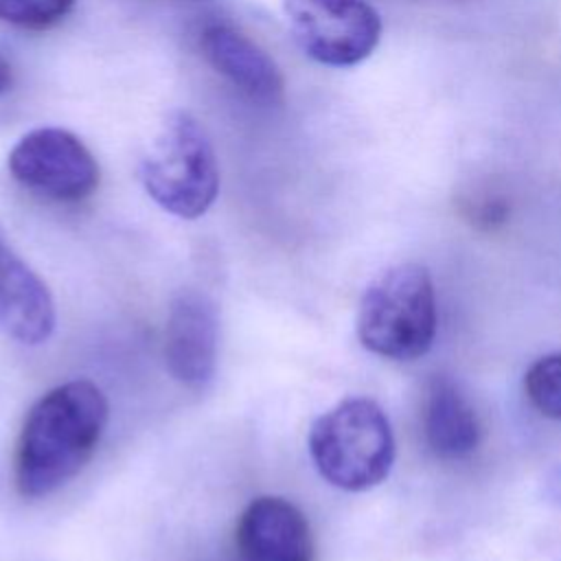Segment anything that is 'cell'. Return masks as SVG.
Returning <instances> with one entry per match:
<instances>
[{"label":"cell","mask_w":561,"mask_h":561,"mask_svg":"<svg viewBox=\"0 0 561 561\" xmlns=\"http://www.w3.org/2000/svg\"><path fill=\"white\" fill-rule=\"evenodd\" d=\"M107 399L88 379H72L39 397L28 410L15 451V486L24 497H46L72 480L99 447Z\"/></svg>","instance_id":"6da1fadb"},{"label":"cell","mask_w":561,"mask_h":561,"mask_svg":"<svg viewBox=\"0 0 561 561\" xmlns=\"http://www.w3.org/2000/svg\"><path fill=\"white\" fill-rule=\"evenodd\" d=\"M309 454L329 484L368 491L388 478L394 462L390 421L373 399H344L313 421Z\"/></svg>","instance_id":"7a4b0ae2"},{"label":"cell","mask_w":561,"mask_h":561,"mask_svg":"<svg viewBox=\"0 0 561 561\" xmlns=\"http://www.w3.org/2000/svg\"><path fill=\"white\" fill-rule=\"evenodd\" d=\"M436 322L430 272L416 263H401L366 287L357 311V337L379 357L412 362L430 351Z\"/></svg>","instance_id":"3957f363"},{"label":"cell","mask_w":561,"mask_h":561,"mask_svg":"<svg viewBox=\"0 0 561 561\" xmlns=\"http://www.w3.org/2000/svg\"><path fill=\"white\" fill-rule=\"evenodd\" d=\"M140 182L167 213L195 219L219 191V169L210 138L188 112H171L140 162Z\"/></svg>","instance_id":"277c9868"},{"label":"cell","mask_w":561,"mask_h":561,"mask_svg":"<svg viewBox=\"0 0 561 561\" xmlns=\"http://www.w3.org/2000/svg\"><path fill=\"white\" fill-rule=\"evenodd\" d=\"M298 46L324 66L364 61L381 37V18L368 0H283Z\"/></svg>","instance_id":"5b68a950"},{"label":"cell","mask_w":561,"mask_h":561,"mask_svg":"<svg viewBox=\"0 0 561 561\" xmlns=\"http://www.w3.org/2000/svg\"><path fill=\"white\" fill-rule=\"evenodd\" d=\"M11 175L28 191L55 202H81L99 186V164L72 131L39 127L9 153Z\"/></svg>","instance_id":"8992f818"},{"label":"cell","mask_w":561,"mask_h":561,"mask_svg":"<svg viewBox=\"0 0 561 561\" xmlns=\"http://www.w3.org/2000/svg\"><path fill=\"white\" fill-rule=\"evenodd\" d=\"M219 316L213 298L182 289L169 307L164 327V362L175 381L204 388L217 368Z\"/></svg>","instance_id":"52a82bcc"},{"label":"cell","mask_w":561,"mask_h":561,"mask_svg":"<svg viewBox=\"0 0 561 561\" xmlns=\"http://www.w3.org/2000/svg\"><path fill=\"white\" fill-rule=\"evenodd\" d=\"M243 561H313L316 548L307 517L285 497L252 500L237 524Z\"/></svg>","instance_id":"ba28073f"},{"label":"cell","mask_w":561,"mask_h":561,"mask_svg":"<svg viewBox=\"0 0 561 561\" xmlns=\"http://www.w3.org/2000/svg\"><path fill=\"white\" fill-rule=\"evenodd\" d=\"M206 61L234 88L261 103L283 99V75L274 59L241 31L228 24H210L199 37Z\"/></svg>","instance_id":"9c48e42d"},{"label":"cell","mask_w":561,"mask_h":561,"mask_svg":"<svg viewBox=\"0 0 561 561\" xmlns=\"http://www.w3.org/2000/svg\"><path fill=\"white\" fill-rule=\"evenodd\" d=\"M0 329L22 344H42L55 329L46 283L4 245L0 250Z\"/></svg>","instance_id":"30bf717a"},{"label":"cell","mask_w":561,"mask_h":561,"mask_svg":"<svg viewBox=\"0 0 561 561\" xmlns=\"http://www.w3.org/2000/svg\"><path fill=\"white\" fill-rule=\"evenodd\" d=\"M423 434L430 449L445 460L471 456L482 436L480 419L458 386L434 377L427 386L423 408Z\"/></svg>","instance_id":"8fae6325"},{"label":"cell","mask_w":561,"mask_h":561,"mask_svg":"<svg viewBox=\"0 0 561 561\" xmlns=\"http://www.w3.org/2000/svg\"><path fill=\"white\" fill-rule=\"evenodd\" d=\"M524 390L543 416L561 421V353L539 357L524 375Z\"/></svg>","instance_id":"7c38bea8"},{"label":"cell","mask_w":561,"mask_h":561,"mask_svg":"<svg viewBox=\"0 0 561 561\" xmlns=\"http://www.w3.org/2000/svg\"><path fill=\"white\" fill-rule=\"evenodd\" d=\"M75 0H0V22L20 28H48L64 20Z\"/></svg>","instance_id":"4fadbf2b"},{"label":"cell","mask_w":561,"mask_h":561,"mask_svg":"<svg viewBox=\"0 0 561 561\" xmlns=\"http://www.w3.org/2000/svg\"><path fill=\"white\" fill-rule=\"evenodd\" d=\"M11 81H13V75H11V66L9 61L0 55V94L7 92L11 88Z\"/></svg>","instance_id":"5bb4252c"},{"label":"cell","mask_w":561,"mask_h":561,"mask_svg":"<svg viewBox=\"0 0 561 561\" xmlns=\"http://www.w3.org/2000/svg\"><path fill=\"white\" fill-rule=\"evenodd\" d=\"M0 250H2V245H0Z\"/></svg>","instance_id":"9a60e30c"}]
</instances>
